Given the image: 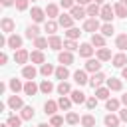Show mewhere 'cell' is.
Returning <instances> with one entry per match:
<instances>
[{"label":"cell","mask_w":127,"mask_h":127,"mask_svg":"<svg viewBox=\"0 0 127 127\" xmlns=\"http://www.w3.org/2000/svg\"><path fill=\"white\" fill-rule=\"evenodd\" d=\"M58 93H60V95H67V93H71L69 83H67V81H60V85H58Z\"/></svg>","instance_id":"ab89813d"},{"label":"cell","mask_w":127,"mask_h":127,"mask_svg":"<svg viewBox=\"0 0 127 127\" xmlns=\"http://www.w3.org/2000/svg\"><path fill=\"white\" fill-rule=\"evenodd\" d=\"M38 127H54V125H52V123H40Z\"/></svg>","instance_id":"91938a15"},{"label":"cell","mask_w":127,"mask_h":127,"mask_svg":"<svg viewBox=\"0 0 127 127\" xmlns=\"http://www.w3.org/2000/svg\"><path fill=\"white\" fill-rule=\"evenodd\" d=\"M0 127H10V125H8V123H4V125H0Z\"/></svg>","instance_id":"be15d7a7"},{"label":"cell","mask_w":127,"mask_h":127,"mask_svg":"<svg viewBox=\"0 0 127 127\" xmlns=\"http://www.w3.org/2000/svg\"><path fill=\"white\" fill-rule=\"evenodd\" d=\"M46 16H48V20L58 18V16H60V8H58L56 4H48V6H46Z\"/></svg>","instance_id":"7402d4cb"},{"label":"cell","mask_w":127,"mask_h":127,"mask_svg":"<svg viewBox=\"0 0 127 127\" xmlns=\"http://www.w3.org/2000/svg\"><path fill=\"white\" fill-rule=\"evenodd\" d=\"M105 127H119V121H121V117H117V115H113V113H109V115H105Z\"/></svg>","instance_id":"cb8c5ba5"},{"label":"cell","mask_w":127,"mask_h":127,"mask_svg":"<svg viewBox=\"0 0 127 127\" xmlns=\"http://www.w3.org/2000/svg\"><path fill=\"white\" fill-rule=\"evenodd\" d=\"M40 91H42V93H46V95H48V93H52V91H54V83H52L50 79H44V81L40 83Z\"/></svg>","instance_id":"d590c367"},{"label":"cell","mask_w":127,"mask_h":127,"mask_svg":"<svg viewBox=\"0 0 127 127\" xmlns=\"http://www.w3.org/2000/svg\"><path fill=\"white\" fill-rule=\"evenodd\" d=\"M107 87H109L111 91H121L123 83H121V79H117V77H109V79H107Z\"/></svg>","instance_id":"484cf974"},{"label":"cell","mask_w":127,"mask_h":127,"mask_svg":"<svg viewBox=\"0 0 127 127\" xmlns=\"http://www.w3.org/2000/svg\"><path fill=\"white\" fill-rule=\"evenodd\" d=\"M6 62H8V56H6V54H4V52H2V54H0V64H2V65H4V64H6Z\"/></svg>","instance_id":"db71d44e"},{"label":"cell","mask_w":127,"mask_h":127,"mask_svg":"<svg viewBox=\"0 0 127 127\" xmlns=\"http://www.w3.org/2000/svg\"><path fill=\"white\" fill-rule=\"evenodd\" d=\"M95 48H105V36L103 34H91V40H89Z\"/></svg>","instance_id":"603a6c76"},{"label":"cell","mask_w":127,"mask_h":127,"mask_svg":"<svg viewBox=\"0 0 127 127\" xmlns=\"http://www.w3.org/2000/svg\"><path fill=\"white\" fill-rule=\"evenodd\" d=\"M81 125H83V127H95V117L89 115V113L83 115V117H81Z\"/></svg>","instance_id":"60d3db41"},{"label":"cell","mask_w":127,"mask_h":127,"mask_svg":"<svg viewBox=\"0 0 127 127\" xmlns=\"http://www.w3.org/2000/svg\"><path fill=\"white\" fill-rule=\"evenodd\" d=\"M60 81H65L67 77H69V71H67V67L65 65H60V67H56V73H54Z\"/></svg>","instance_id":"d4e9b609"},{"label":"cell","mask_w":127,"mask_h":127,"mask_svg":"<svg viewBox=\"0 0 127 127\" xmlns=\"http://www.w3.org/2000/svg\"><path fill=\"white\" fill-rule=\"evenodd\" d=\"M44 18H46V10L34 6V8H32V20H34L36 24H40V22H44Z\"/></svg>","instance_id":"4fadbf2b"},{"label":"cell","mask_w":127,"mask_h":127,"mask_svg":"<svg viewBox=\"0 0 127 127\" xmlns=\"http://www.w3.org/2000/svg\"><path fill=\"white\" fill-rule=\"evenodd\" d=\"M99 16H101L105 22H111V20L115 18V10L111 8V4H103V6H101V12H99Z\"/></svg>","instance_id":"3957f363"},{"label":"cell","mask_w":127,"mask_h":127,"mask_svg":"<svg viewBox=\"0 0 127 127\" xmlns=\"http://www.w3.org/2000/svg\"><path fill=\"white\" fill-rule=\"evenodd\" d=\"M97 60L109 62V60H111V52H109L107 48H97Z\"/></svg>","instance_id":"4dcf8cb0"},{"label":"cell","mask_w":127,"mask_h":127,"mask_svg":"<svg viewBox=\"0 0 127 127\" xmlns=\"http://www.w3.org/2000/svg\"><path fill=\"white\" fill-rule=\"evenodd\" d=\"M48 44H50V48H52V50H56V52H58V50H62V46H64L62 38H60V36H56V34L48 38Z\"/></svg>","instance_id":"e0dca14e"},{"label":"cell","mask_w":127,"mask_h":127,"mask_svg":"<svg viewBox=\"0 0 127 127\" xmlns=\"http://www.w3.org/2000/svg\"><path fill=\"white\" fill-rule=\"evenodd\" d=\"M65 121H67L69 125H77V123H79V115L73 113V111H69V113L65 115Z\"/></svg>","instance_id":"bcb514c9"},{"label":"cell","mask_w":127,"mask_h":127,"mask_svg":"<svg viewBox=\"0 0 127 127\" xmlns=\"http://www.w3.org/2000/svg\"><path fill=\"white\" fill-rule=\"evenodd\" d=\"M8 107H10V109H14V111H16V109H22V107H24L22 97H20V95H16V93H14V95H10V97H8Z\"/></svg>","instance_id":"ba28073f"},{"label":"cell","mask_w":127,"mask_h":127,"mask_svg":"<svg viewBox=\"0 0 127 127\" xmlns=\"http://www.w3.org/2000/svg\"><path fill=\"white\" fill-rule=\"evenodd\" d=\"M40 73H42L44 77H48V75L56 73V67H54L52 64H42V67H40Z\"/></svg>","instance_id":"e575fe53"},{"label":"cell","mask_w":127,"mask_h":127,"mask_svg":"<svg viewBox=\"0 0 127 127\" xmlns=\"http://www.w3.org/2000/svg\"><path fill=\"white\" fill-rule=\"evenodd\" d=\"M111 62H113V65H115V67H125V64H127V56H125L123 52H119L117 56H113V58H111Z\"/></svg>","instance_id":"ac0fdd59"},{"label":"cell","mask_w":127,"mask_h":127,"mask_svg":"<svg viewBox=\"0 0 127 127\" xmlns=\"http://www.w3.org/2000/svg\"><path fill=\"white\" fill-rule=\"evenodd\" d=\"M58 26H60L58 22H54V20H48L44 28H46V32H48L50 36H54V34H56V30H58Z\"/></svg>","instance_id":"74e56055"},{"label":"cell","mask_w":127,"mask_h":127,"mask_svg":"<svg viewBox=\"0 0 127 127\" xmlns=\"http://www.w3.org/2000/svg\"><path fill=\"white\" fill-rule=\"evenodd\" d=\"M64 48H65V50H69V52L79 50V48H77V44H75V40H65V42H64Z\"/></svg>","instance_id":"7dc6e473"},{"label":"cell","mask_w":127,"mask_h":127,"mask_svg":"<svg viewBox=\"0 0 127 127\" xmlns=\"http://www.w3.org/2000/svg\"><path fill=\"white\" fill-rule=\"evenodd\" d=\"M0 28H2V32H4V34H10V32H14L16 24H14V20H12V18H2Z\"/></svg>","instance_id":"9c48e42d"},{"label":"cell","mask_w":127,"mask_h":127,"mask_svg":"<svg viewBox=\"0 0 127 127\" xmlns=\"http://www.w3.org/2000/svg\"><path fill=\"white\" fill-rule=\"evenodd\" d=\"M6 46L12 48V50H20V48H22V38H20L18 34H10V36L6 38Z\"/></svg>","instance_id":"277c9868"},{"label":"cell","mask_w":127,"mask_h":127,"mask_svg":"<svg viewBox=\"0 0 127 127\" xmlns=\"http://www.w3.org/2000/svg\"><path fill=\"white\" fill-rule=\"evenodd\" d=\"M103 79H105V75H103L101 71H95V73H93V75L89 77V85H91V87L95 89V87H99V85L103 83Z\"/></svg>","instance_id":"9a60e30c"},{"label":"cell","mask_w":127,"mask_h":127,"mask_svg":"<svg viewBox=\"0 0 127 127\" xmlns=\"http://www.w3.org/2000/svg\"><path fill=\"white\" fill-rule=\"evenodd\" d=\"M77 4H81V6H87V4H91V0H75Z\"/></svg>","instance_id":"9f6ffc18"},{"label":"cell","mask_w":127,"mask_h":127,"mask_svg":"<svg viewBox=\"0 0 127 127\" xmlns=\"http://www.w3.org/2000/svg\"><path fill=\"white\" fill-rule=\"evenodd\" d=\"M28 60H30V54H28L24 48L16 50V54H14V62H16V64H26Z\"/></svg>","instance_id":"8fae6325"},{"label":"cell","mask_w":127,"mask_h":127,"mask_svg":"<svg viewBox=\"0 0 127 127\" xmlns=\"http://www.w3.org/2000/svg\"><path fill=\"white\" fill-rule=\"evenodd\" d=\"M73 2H75V0H62L60 4H62V8H71V6H75Z\"/></svg>","instance_id":"816d5d0a"},{"label":"cell","mask_w":127,"mask_h":127,"mask_svg":"<svg viewBox=\"0 0 127 127\" xmlns=\"http://www.w3.org/2000/svg\"><path fill=\"white\" fill-rule=\"evenodd\" d=\"M58 101H52V99H48L46 103H44V111H46V115H56V111H58Z\"/></svg>","instance_id":"44dd1931"},{"label":"cell","mask_w":127,"mask_h":127,"mask_svg":"<svg viewBox=\"0 0 127 127\" xmlns=\"http://www.w3.org/2000/svg\"><path fill=\"white\" fill-rule=\"evenodd\" d=\"M119 117H121V121H125V123H127V107L119 111Z\"/></svg>","instance_id":"f5cc1de1"},{"label":"cell","mask_w":127,"mask_h":127,"mask_svg":"<svg viewBox=\"0 0 127 127\" xmlns=\"http://www.w3.org/2000/svg\"><path fill=\"white\" fill-rule=\"evenodd\" d=\"M113 32H115V28H113V24L111 22H105L103 26H101V34L107 38V36H113Z\"/></svg>","instance_id":"f35d334b"},{"label":"cell","mask_w":127,"mask_h":127,"mask_svg":"<svg viewBox=\"0 0 127 127\" xmlns=\"http://www.w3.org/2000/svg\"><path fill=\"white\" fill-rule=\"evenodd\" d=\"M67 40H77L79 36H81V32H79V28H67Z\"/></svg>","instance_id":"7bdbcfd3"},{"label":"cell","mask_w":127,"mask_h":127,"mask_svg":"<svg viewBox=\"0 0 127 127\" xmlns=\"http://www.w3.org/2000/svg\"><path fill=\"white\" fill-rule=\"evenodd\" d=\"M58 62H60L62 65H69V64H73V54H71L69 50L60 52V54H58Z\"/></svg>","instance_id":"8992f818"},{"label":"cell","mask_w":127,"mask_h":127,"mask_svg":"<svg viewBox=\"0 0 127 127\" xmlns=\"http://www.w3.org/2000/svg\"><path fill=\"white\" fill-rule=\"evenodd\" d=\"M115 46H117L121 52H125V50H127V34H119L117 40H115Z\"/></svg>","instance_id":"836d02e7"},{"label":"cell","mask_w":127,"mask_h":127,"mask_svg":"<svg viewBox=\"0 0 127 127\" xmlns=\"http://www.w3.org/2000/svg\"><path fill=\"white\" fill-rule=\"evenodd\" d=\"M30 60H32V64H46V56H44V52L42 50H34L32 54H30Z\"/></svg>","instance_id":"5bb4252c"},{"label":"cell","mask_w":127,"mask_h":127,"mask_svg":"<svg viewBox=\"0 0 127 127\" xmlns=\"http://www.w3.org/2000/svg\"><path fill=\"white\" fill-rule=\"evenodd\" d=\"M69 14L73 16V20H83V18L87 16V10H85L81 4H75V6L69 8Z\"/></svg>","instance_id":"7a4b0ae2"},{"label":"cell","mask_w":127,"mask_h":127,"mask_svg":"<svg viewBox=\"0 0 127 127\" xmlns=\"http://www.w3.org/2000/svg\"><path fill=\"white\" fill-rule=\"evenodd\" d=\"M113 10H115V16H117V18H125V16H127V6L121 4V2H117V4L113 6Z\"/></svg>","instance_id":"d6a6232c"},{"label":"cell","mask_w":127,"mask_h":127,"mask_svg":"<svg viewBox=\"0 0 127 127\" xmlns=\"http://www.w3.org/2000/svg\"><path fill=\"white\" fill-rule=\"evenodd\" d=\"M26 38H30V40H36V38H40V28L34 24V26H28L26 28Z\"/></svg>","instance_id":"83f0119b"},{"label":"cell","mask_w":127,"mask_h":127,"mask_svg":"<svg viewBox=\"0 0 127 127\" xmlns=\"http://www.w3.org/2000/svg\"><path fill=\"white\" fill-rule=\"evenodd\" d=\"M87 16H91V18H95V16H99V12H101V6L99 4H95V2H91V4H87Z\"/></svg>","instance_id":"4316f807"},{"label":"cell","mask_w":127,"mask_h":127,"mask_svg":"<svg viewBox=\"0 0 127 127\" xmlns=\"http://www.w3.org/2000/svg\"><path fill=\"white\" fill-rule=\"evenodd\" d=\"M24 119L20 117V115H10L8 119H6V123L10 125V127H20V123H22Z\"/></svg>","instance_id":"b9f144b4"},{"label":"cell","mask_w":127,"mask_h":127,"mask_svg":"<svg viewBox=\"0 0 127 127\" xmlns=\"http://www.w3.org/2000/svg\"><path fill=\"white\" fill-rule=\"evenodd\" d=\"M109 93H111V89L109 87H95V97L97 99H109Z\"/></svg>","instance_id":"f1b7e54d"},{"label":"cell","mask_w":127,"mask_h":127,"mask_svg":"<svg viewBox=\"0 0 127 127\" xmlns=\"http://www.w3.org/2000/svg\"><path fill=\"white\" fill-rule=\"evenodd\" d=\"M77 52H79V56H81V58H91V56H93V44H91V42L81 44Z\"/></svg>","instance_id":"30bf717a"},{"label":"cell","mask_w":127,"mask_h":127,"mask_svg":"<svg viewBox=\"0 0 127 127\" xmlns=\"http://www.w3.org/2000/svg\"><path fill=\"white\" fill-rule=\"evenodd\" d=\"M50 123H52L54 127H60V125H64V117H60V115H52Z\"/></svg>","instance_id":"c3c4849f"},{"label":"cell","mask_w":127,"mask_h":127,"mask_svg":"<svg viewBox=\"0 0 127 127\" xmlns=\"http://www.w3.org/2000/svg\"><path fill=\"white\" fill-rule=\"evenodd\" d=\"M83 30H85V32H91V34H95L97 30H101V24H99V20H97V18H87V20L83 22Z\"/></svg>","instance_id":"6da1fadb"},{"label":"cell","mask_w":127,"mask_h":127,"mask_svg":"<svg viewBox=\"0 0 127 127\" xmlns=\"http://www.w3.org/2000/svg\"><path fill=\"white\" fill-rule=\"evenodd\" d=\"M69 97H71V101H73V103H85V101H87L85 93H83V91H79V89H71Z\"/></svg>","instance_id":"2e32d148"},{"label":"cell","mask_w":127,"mask_h":127,"mask_svg":"<svg viewBox=\"0 0 127 127\" xmlns=\"http://www.w3.org/2000/svg\"><path fill=\"white\" fill-rule=\"evenodd\" d=\"M71 97H65V95H62L60 99H58V105H60V109H64V111H67L69 107H71Z\"/></svg>","instance_id":"1f68e13d"},{"label":"cell","mask_w":127,"mask_h":127,"mask_svg":"<svg viewBox=\"0 0 127 127\" xmlns=\"http://www.w3.org/2000/svg\"><path fill=\"white\" fill-rule=\"evenodd\" d=\"M73 79H75V83H79V85L89 83V77H87V73H85L83 69H77V71L73 73Z\"/></svg>","instance_id":"ffe728a7"},{"label":"cell","mask_w":127,"mask_h":127,"mask_svg":"<svg viewBox=\"0 0 127 127\" xmlns=\"http://www.w3.org/2000/svg\"><path fill=\"white\" fill-rule=\"evenodd\" d=\"M38 89H40V87L34 83V79H28V81L24 83V89H22V91H24L26 95H30V97H32V95H36V93H38Z\"/></svg>","instance_id":"7c38bea8"},{"label":"cell","mask_w":127,"mask_h":127,"mask_svg":"<svg viewBox=\"0 0 127 127\" xmlns=\"http://www.w3.org/2000/svg\"><path fill=\"white\" fill-rule=\"evenodd\" d=\"M34 48H36V50H46V48H50V44H48V40H46V38H42V36H40V38H36V40H34Z\"/></svg>","instance_id":"8d00e7d4"},{"label":"cell","mask_w":127,"mask_h":127,"mask_svg":"<svg viewBox=\"0 0 127 127\" xmlns=\"http://www.w3.org/2000/svg\"><path fill=\"white\" fill-rule=\"evenodd\" d=\"M10 89H12L14 93H18L20 89H24V85H22V81H20V79H16V77H14V79H10Z\"/></svg>","instance_id":"ee69618b"},{"label":"cell","mask_w":127,"mask_h":127,"mask_svg":"<svg viewBox=\"0 0 127 127\" xmlns=\"http://www.w3.org/2000/svg\"><path fill=\"white\" fill-rule=\"evenodd\" d=\"M85 71H91V73H95V71H101V60H93V58H87V62H85Z\"/></svg>","instance_id":"5b68a950"},{"label":"cell","mask_w":127,"mask_h":127,"mask_svg":"<svg viewBox=\"0 0 127 127\" xmlns=\"http://www.w3.org/2000/svg\"><path fill=\"white\" fill-rule=\"evenodd\" d=\"M2 2V6H12V4H16V0H0Z\"/></svg>","instance_id":"11a10c76"},{"label":"cell","mask_w":127,"mask_h":127,"mask_svg":"<svg viewBox=\"0 0 127 127\" xmlns=\"http://www.w3.org/2000/svg\"><path fill=\"white\" fill-rule=\"evenodd\" d=\"M85 105H87V109H93V107L97 105V97H87V101H85Z\"/></svg>","instance_id":"f907efd6"},{"label":"cell","mask_w":127,"mask_h":127,"mask_svg":"<svg viewBox=\"0 0 127 127\" xmlns=\"http://www.w3.org/2000/svg\"><path fill=\"white\" fill-rule=\"evenodd\" d=\"M121 103L127 107V93H125V95H121Z\"/></svg>","instance_id":"680465c9"},{"label":"cell","mask_w":127,"mask_h":127,"mask_svg":"<svg viewBox=\"0 0 127 127\" xmlns=\"http://www.w3.org/2000/svg\"><path fill=\"white\" fill-rule=\"evenodd\" d=\"M58 24L62 28H73V16L71 14H60L58 16Z\"/></svg>","instance_id":"52a82bcc"},{"label":"cell","mask_w":127,"mask_h":127,"mask_svg":"<svg viewBox=\"0 0 127 127\" xmlns=\"http://www.w3.org/2000/svg\"><path fill=\"white\" fill-rule=\"evenodd\" d=\"M105 107H107V111H117L119 109V101L117 99H105Z\"/></svg>","instance_id":"f6af8a7d"},{"label":"cell","mask_w":127,"mask_h":127,"mask_svg":"<svg viewBox=\"0 0 127 127\" xmlns=\"http://www.w3.org/2000/svg\"><path fill=\"white\" fill-rule=\"evenodd\" d=\"M91 2H95V4H101V2H103V0H91Z\"/></svg>","instance_id":"94428289"},{"label":"cell","mask_w":127,"mask_h":127,"mask_svg":"<svg viewBox=\"0 0 127 127\" xmlns=\"http://www.w3.org/2000/svg\"><path fill=\"white\" fill-rule=\"evenodd\" d=\"M119 2H121V4H125V6H127V0H119Z\"/></svg>","instance_id":"6125c7cd"},{"label":"cell","mask_w":127,"mask_h":127,"mask_svg":"<svg viewBox=\"0 0 127 127\" xmlns=\"http://www.w3.org/2000/svg\"><path fill=\"white\" fill-rule=\"evenodd\" d=\"M22 75H24L26 79H34V77L38 75V69L34 67V64H32V65H24V67H22Z\"/></svg>","instance_id":"d6986e66"},{"label":"cell","mask_w":127,"mask_h":127,"mask_svg":"<svg viewBox=\"0 0 127 127\" xmlns=\"http://www.w3.org/2000/svg\"><path fill=\"white\" fill-rule=\"evenodd\" d=\"M121 75L127 79V65H125V67H121Z\"/></svg>","instance_id":"6f0895ef"},{"label":"cell","mask_w":127,"mask_h":127,"mask_svg":"<svg viewBox=\"0 0 127 127\" xmlns=\"http://www.w3.org/2000/svg\"><path fill=\"white\" fill-rule=\"evenodd\" d=\"M16 8H18L20 12H24V10L28 8V0H16Z\"/></svg>","instance_id":"681fc988"},{"label":"cell","mask_w":127,"mask_h":127,"mask_svg":"<svg viewBox=\"0 0 127 127\" xmlns=\"http://www.w3.org/2000/svg\"><path fill=\"white\" fill-rule=\"evenodd\" d=\"M20 117H22L24 121H30V119L34 117V107H30V105H24V107H22V111H20Z\"/></svg>","instance_id":"f546056e"}]
</instances>
